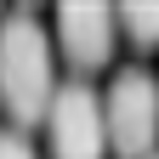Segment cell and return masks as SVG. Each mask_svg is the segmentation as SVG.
<instances>
[{"mask_svg": "<svg viewBox=\"0 0 159 159\" xmlns=\"http://www.w3.org/2000/svg\"><path fill=\"white\" fill-rule=\"evenodd\" d=\"M57 68H51V34L34 11L0 17V108L17 119V131L46 125L57 102Z\"/></svg>", "mask_w": 159, "mask_h": 159, "instance_id": "cell-1", "label": "cell"}, {"mask_svg": "<svg viewBox=\"0 0 159 159\" xmlns=\"http://www.w3.org/2000/svg\"><path fill=\"white\" fill-rule=\"evenodd\" d=\"M114 159H153L159 142V80L148 68H119L102 97Z\"/></svg>", "mask_w": 159, "mask_h": 159, "instance_id": "cell-2", "label": "cell"}, {"mask_svg": "<svg viewBox=\"0 0 159 159\" xmlns=\"http://www.w3.org/2000/svg\"><path fill=\"white\" fill-rule=\"evenodd\" d=\"M51 159H102L108 153V114L85 80H68L51 102Z\"/></svg>", "mask_w": 159, "mask_h": 159, "instance_id": "cell-3", "label": "cell"}, {"mask_svg": "<svg viewBox=\"0 0 159 159\" xmlns=\"http://www.w3.org/2000/svg\"><path fill=\"white\" fill-rule=\"evenodd\" d=\"M114 34H119V11H108V6L74 0V6L57 11V46H63V57L80 74L102 68L108 57H114Z\"/></svg>", "mask_w": 159, "mask_h": 159, "instance_id": "cell-4", "label": "cell"}, {"mask_svg": "<svg viewBox=\"0 0 159 159\" xmlns=\"http://www.w3.org/2000/svg\"><path fill=\"white\" fill-rule=\"evenodd\" d=\"M119 29H125L142 51H153L159 46V6H125L119 11Z\"/></svg>", "mask_w": 159, "mask_h": 159, "instance_id": "cell-5", "label": "cell"}, {"mask_svg": "<svg viewBox=\"0 0 159 159\" xmlns=\"http://www.w3.org/2000/svg\"><path fill=\"white\" fill-rule=\"evenodd\" d=\"M0 159H34L29 136H23V131H0Z\"/></svg>", "mask_w": 159, "mask_h": 159, "instance_id": "cell-6", "label": "cell"}, {"mask_svg": "<svg viewBox=\"0 0 159 159\" xmlns=\"http://www.w3.org/2000/svg\"><path fill=\"white\" fill-rule=\"evenodd\" d=\"M153 159H159V153H153Z\"/></svg>", "mask_w": 159, "mask_h": 159, "instance_id": "cell-7", "label": "cell"}]
</instances>
